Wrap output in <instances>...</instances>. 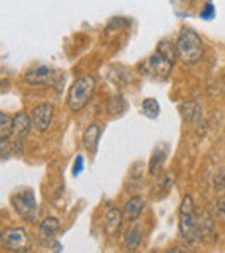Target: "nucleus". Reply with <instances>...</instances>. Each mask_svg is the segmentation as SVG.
Here are the masks:
<instances>
[{"mask_svg": "<svg viewBox=\"0 0 225 253\" xmlns=\"http://www.w3.org/2000/svg\"><path fill=\"white\" fill-rule=\"evenodd\" d=\"M179 231L184 241L189 245H196L201 239L199 224H197V213L194 207V200L190 196H184L179 208Z\"/></svg>", "mask_w": 225, "mask_h": 253, "instance_id": "f257e3e1", "label": "nucleus"}, {"mask_svg": "<svg viewBox=\"0 0 225 253\" xmlns=\"http://www.w3.org/2000/svg\"><path fill=\"white\" fill-rule=\"evenodd\" d=\"M95 85L97 82H95L94 75H83V77L76 78L68 90V108L75 113L81 111L94 95Z\"/></svg>", "mask_w": 225, "mask_h": 253, "instance_id": "f03ea898", "label": "nucleus"}, {"mask_svg": "<svg viewBox=\"0 0 225 253\" xmlns=\"http://www.w3.org/2000/svg\"><path fill=\"white\" fill-rule=\"evenodd\" d=\"M177 57H179L182 63L186 64H194L201 59V54H203V42H201V37L197 35L194 30L184 28L179 33V39L175 43Z\"/></svg>", "mask_w": 225, "mask_h": 253, "instance_id": "7ed1b4c3", "label": "nucleus"}, {"mask_svg": "<svg viewBox=\"0 0 225 253\" xmlns=\"http://www.w3.org/2000/svg\"><path fill=\"white\" fill-rule=\"evenodd\" d=\"M172 59H168L166 56H163L161 52L152 54L151 57L144 59L141 64H139V71L142 75L149 78H154V80H166L172 71Z\"/></svg>", "mask_w": 225, "mask_h": 253, "instance_id": "20e7f679", "label": "nucleus"}, {"mask_svg": "<svg viewBox=\"0 0 225 253\" xmlns=\"http://www.w3.org/2000/svg\"><path fill=\"white\" fill-rule=\"evenodd\" d=\"M11 205L18 211V215H21L25 220L35 222L37 217H38V207H37L35 191L33 189H23L19 193L12 194Z\"/></svg>", "mask_w": 225, "mask_h": 253, "instance_id": "39448f33", "label": "nucleus"}, {"mask_svg": "<svg viewBox=\"0 0 225 253\" xmlns=\"http://www.w3.org/2000/svg\"><path fill=\"white\" fill-rule=\"evenodd\" d=\"M2 246L11 253H28L32 243L25 229L11 227L2 232Z\"/></svg>", "mask_w": 225, "mask_h": 253, "instance_id": "423d86ee", "label": "nucleus"}, {"mask_svg": "<svg viewBox=\"0 0 225 253\" xmlns=\"http://www.w3.org/2000/svg\"><path fill=\"white\" fill-rule=\"evenodd\" d=\"M30 126H33L32 118L26 113H16L12 116V144H14L16 151H23V141H25L26 134L30 132Z\"/></svg>", "mask_w": 225, "mask_h": 253, "instance_id": "0eeeda50", "label": "nucleus"}, {"mask_svg": "<svg viewBox=\"0 0 225 253\" xmlns=\"http://www.w3.org/2000/svg\"><path fill=\"white\" fill-rule=\"evenodd\" d=\"M54 116V106L49 102H42V104L35 106V109L32 111V123L35 126V130L45 132L52 123Z\"/></svg>", "mask_w": 225, "mask_h": 253, "instance_id": "6e6552de", "label": "nucleus"}, {"mask_svg": "<svg viewBox=\"0 0 225 253\" xmlns=\"http://www.w3.org/2000/svg\"><path fill=\"white\" fill-rule=\"evenodd\" d=\"M56 77V71L52 68L45 66V64H38V66H33L32 70L26 71L25 80L30 85H50Z\"/></svg>", "mask_w": 225, "mask_h": 253, "instance_id": "1a4fd4ad", "label": "nucleus"}, {"mask_svg": "<svg viewBox=\"0 0 225 253\" xmlns=\"http://www.w3.org/2000/svg\"><path fill=\"white\" fill-rule=\"evenodd\" d=\"M59 227H61V224L56 217L43 218L42 224H40V227H38V241L42 243V245H49V243L54 239V236L57 234Z\"/></svg>", "mask_w": 225, "mask_h": 253, "instance_id": "9d476101", "label": "nucleus"}, {"mask_svg": "<svg viewBox=\"0 0 225 253\" xmlns=\"http://www.w3.org/2000/svg\"><path fill=\"white\" fill-rule=\"evenodd\" d=\"M123 211L118 210V208H109L108 213H106L104 217V232L106 236H109V238H112V236L116 234L118 231H120L121 227V222H123Z\"/></svg>", "mask_w": 225, "mask_h": 253, "instance_id": "9b49d317", "label": "nucleus"}, {"mask_svg": "<svg viewBox=\"0 0 225 253\" xmlns=\"http://www.w3.org/2000/svg\"><path fill=\"white\" fill-rule=\"evenodd\" d=\"M146 207V200L142 196H132L130 200L125 203L123 208V217L127 222H135L142 215Z\"/></svg>", "mask_w": 225, "mask_h": 253, "instance_id": "f8f14e48", "label": "nucleus"}, {"mask_svg": "<svg viewBox=\"0 0 225 253\" xmlns=\"http://www.w3.org/2000/svg\"><path fill=\"white\" fill-rule=\"evenodd\" d=\"M142 241V231L139 225H130L128 227V231L125 232V239H123V246L125 250H127L128 253L135 252L137 250V246L141 245Z\"/></svg>", "mask_w": 225, "mask_h": 253, "instance_id": "ddd939ff", "label": "nucleus"}, {"mask_svg": "<svg viewBox=\"0 0 225 253\" xmlns=\"http://www.w3.org/2000/svg\"><path fill=\"white\" fill-rule=\"evenodd\" d=\"M99 137H101V126L97 123H92V125H88L87 130L83 132V146L90 153H94L97 149Z\"/></svg>", "mask_w": 225, "mask_h": 253, "instance_id": "4468645a", "label": "nucleus"}, {"mask_svg": "<svg viewBox=\"0 0 225 253\" xmlns=\"http://www.w3.org/2000/svg\"><path fill=\"white\" fill-rule=\"evenodd\" d=\"M197 224H199V236L201 238H213L215 224H213V218H211L206 211L197 213Z\"/></svg>", "mask_w": 225, "mask_h": 253, "instance_id": "2eb2a0df", "label": "nucleus"}, {"mask_svg": "<svg viewBox=\"0 0 225 253\" xmlns=\"http://www.w3.org/2000/svg\"><path fill=\"white\" fill-rule=\"evenodd\" d=\"M165 158H166V148H161V149H156L154 153H152V158L151 162H149V173H158L159 169L163 167V163H165Z\"/></svg>", "mask_w": 225, "mask_h": 253, "instance_id": "dca6fc26", "label": "nucleus"}, {"mask_svg": "<svg viewBox=\"0 0 225 253\" xmlns=\"http://www.w3.org/2000/svg\"><path fill=\"white\" fill-rule=\"evenodd\" d=\"M141 109H142V113L148 116V118H158L159 111H161V108H159L158 101H156L154 97L144 99V101H142V104H141Z\"/></svg>", "mask_w": 225, "mask_h": 253, "instance_id": "f3484780", "label": "nucleus"}, {"mask_svg": "<svg viewBox=\"0 0 225 253\" xmlns=\"http://www.w3.org/2000/svg\"><path fill=\"white\" fill-rule=\"evenodd\" d=\"M0 137L2 141H11L12 135V118L7 115V113H0Z\"/></svg>", "mask_w": 225, "mask_h": 253, "instance_id": "a211bd4d", "label": "nucleus"}, {"mask_svg": "<svg viewBox=\"0 0 225 253\" xmlns=\"http://www.w3.org/2000/svg\"><path fill=\"white\" fill-rule=\"evenodd\" d=\"M127 109V102L121 95H116V97H111L108 102V111L111 115H121V113Z\"/></svg>", "mask_w": 225, "mask_h": 253, "instance_id": "6ab92c4d", "label": "nucleus"}, {"mask_svg": "<svg viewBox=\"0 0 225 253\" xmlns=\"http://www.w3.org/2000/svg\"><path fill=\"white\" fill-rule=\"evenodd\" d=\"M182 113H184V118L189 120V122H192L194 118H197L201 115L199 106L196 102H186V104H182Z\"/></svg>", "mask_w": 225, "mask_h": 253, "instance_id": "aec40b11", "label": "nucleus"}, {"mask_svg": "<svg viewBox=\"0 0 225 253\" xmlns=\"http://www.w3.org/2000/svg\"><path fill=\"white\" fill-rule=\"evenodd\" d=\"M215 217H217L218 222L225 224V196H222L215 205Z\"/></svg>", "mask_w": 225, "mask_h": 253, "instance_id": "412c9836", "label": "nucleus"}, {"mask_svg": "<svg viewBox=\"0 0 225 253\" xmlns=\"http://www.w3.org/2000/svg\"><path fill=\"white\" fill-rule=\"evenodd\" d=\"M213 187L215 189H225V167L220 170V172L215 175V179H213Z\"/></svg>", "mask_w": 225, "mask_h": 253, "instance_id": "4be33fe9", "label": "nucleus"}, {"mask_svg": "<svg viewBox=\"0 0 225 253\" xmlns=\"http://www.w3.org/2000/svg\"><path fill=\"white\" fill-rule=\"evenodd\" d=\"M215 16V5L211 4V2H208L206 5H204V9L201 11V18L203 19H211Z\"/></svg>", "mask_w": 225, "mask_h": 253, "instance_id": "5701e85b", "label": "nucleus"}, {"mask_svg": "<svg viewBox=\"0 0 225 253\" xmlns=\"http://www.w3.org/2000/svg\"><path fill=\"white\" fill-rule=\"evenodd\" d=\"M81 170H83V156H76V160L73 163V175H80Z\"/></svg>", "mask_w": 225, "mask_h": 253, "instance_id": "b1692460", "label": "nucleus"}, {"mask_svg": "<svg viewBox=\"0 0 225 253\" xmlns=\"http://www.w3.org/2000/svg\"><path fill=\"white\" fill-rule=\"evenodd\" d=\"M166 253H186L184 250H180V248H172V250H168Z\"/></svg>", "mask_w": 225, "mask_h": 253, "instance_id": "393cba45", "label": "nucleus"}, {"mask_svg": "<svg viewBox=\"0 0 225 253\" xmlns=\"http://www.w3.org/2000/svg\"><path fill=\"white\" fill-rule=\"evenodd\" d=\"M144 253H151V252H144Z\"/></svg>", "mask_w": 225, "mask_h": 253, "instance_id": "a878e982", "label": "nucleus"}]
</instances>
